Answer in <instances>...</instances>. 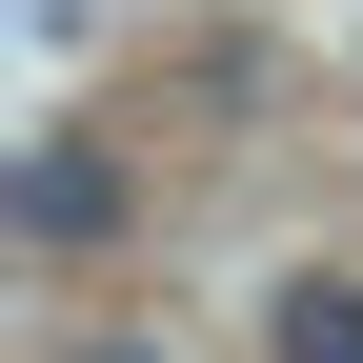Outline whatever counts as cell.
Wrapping results in <instances>:
<instances>
[{
	"label": "cell",
	"instance_id": "cell-1",
	"mask_svg": "<svg viewBox=\"0 0 363 363\" xmlns=\"http://www.w3.org/2000/svg\"><path fill=\"white\" fill-rule=\"evenodd\" d=\"M0 222H21L40 262H101L121 222H142V182H121L101 121H21V162H0Z\"/></svg>",
	"mask_w": 363,
	"mask_h": 363
},
{
	"label": "cell",
	"instance_id": "cell-2",
	"mask_svg": "<svg viewBox=\"0 0 363 363\" xmlns=\"http://www.w3.org/2000/svg\"><path fill=\"white\" fill-rule=\"evenodd\" d=\"M262 343H283V363H363V283H343V262H303V283L262 303Z\"/></svg>",
	"mask_w": 363,
	"mask_h": 363
},
{
	"label": "cell",
	"instance_id": "cell-3",
	"mask_svg": "<svg viewBox=\"0 0 363 363\" xmlns=\"http://www.w3.org/2000/svg\"><path fill=\"white\" fill-rule=\"evenodd\" d=\"M81 363H162V343H81Z\"/></svg>",
	"mask_w": 363,
	"mask_h": 363
}]
</instances>
